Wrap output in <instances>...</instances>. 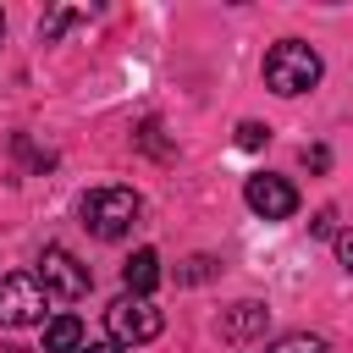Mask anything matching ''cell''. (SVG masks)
Returning a JSON list of instances; mask_svg holds the SVG:
<instances>
[{
    "instance_id": "6da1fadb",
    "label": "cell",
    "mask_w": 353,
    "mask_h": 353,
    "mask_svg": "<svg viewBox=\"0 0 353 353\" xmlns=\"http://www.w3.org/2000/svg\"><path fill=\"white\" fill-rule=\"evenodd\" d=\"M314 83H320V55H314V44L281 39V44L265 50V88H270V94L298 99V94H309Z\"/></svg>"
},
{
    "instance_id": "7a4b0ae2",
    "label": "cell",
    "mask_w": 353,
    "mask_h": 353,
    "mask_svg": "<svg viewBox=\"0 0 353 353\" xmlns=\"http://www.w3.org/2000/svg\"><path fill=\"white\" fill-rule=\"evenodd\" d=\"M138 210H143V199L132 193V188H88L83 193V226L94 232V237H105V243H116V237H127L132 232V221H138Z\"/></svg>"
},
{
    "instance_id": "3957f363",
    "label": "cell",
    "mask_w": 353,
    "mask_h": 353,
    "mask_svg": "<svg viewBox=\"0 0 353 353\" xmlns=\"http://www.w3.org/2000/svg\"><path fill=\"white\" fill-rule=\"evenodd\" d=\"M105 325H110V342H116V347H138V342H154V336H160L165 314H160L149 298L121 292V298L105 309Z\"/></svg>"
},
{
    "instance_id": "277c9868",
    "label": "cell",
    "mask_w": 353,
    "mask_h": 353,
    "mask_svg": "<svg viewBox=\"0 0 353 353\" xmlns=\"http://www.w3.org/2000/svg\"><path fill=\"white\" fill-rule=\"evenodd\" d=\"M39 287H44L50 298H61V303H77V298H88L94 276H88V265H77L61 243H50V248L39 254Z\"/></svg>"
},
{
    "instance_id": "5b68a950",
    "label": "cell",
    "mask_w": 353,
    "mask_h": 353,
    "mask_svg": "<svg viewBox=\"0 0 353 353\" xmlns=\"http://www.w3.org/2000/svg\"><path fill=\"white\" fill-rule=\"evenodd\" d=\"M44 303L39 276H0V325H44Z\"/></svg>"
},
{
    "instance_id": "8992f818",
    "label": "cell",
    "mask_w": 353,
    "mask_h": 353,
    "mask_svg": "<svg viewBox=\"0 0 353 353\" xmlns=\"http://www.w3.org/2000/svg\"><path fill=\"white\" fill-rule=\"evenodd\" d=\"M243 199H248V210L265 215V221H287V215H298V188H292L287 176H270V171L248 176Z\"/></svg>"
},
{
    "instance_id": "52a82bcc",
    "label": "cell",
    "mask_w": 353,
    "mask_h": 353,
    "mask_svg": "<svg viewBox=\"0 0 353 353\" xmlns=\"http://www.w3.org/2000/svg\"><path fill=\"white\" fill-rule=\"evenodd\" d=\"M265 320H270V309H265V303H254V298H243V303H232V309L221 314V336H232V342L259 336V331H265Z\"/></svg>"
},
{
    "instance_id": "ba28073f",
    "label": "cell",
    "mask_w": 353,
    "mask_h": 353,
    "mask_svg": "<svg viewBox=\"0 0 353 353\" xmlns=\"http://www.w3.org/2000/svg\"><path fill=\"white\" fill-rule=\"evenodd\" d=\"M121 281H127V292H132V298H149V292H154V281H160V254H154V248H138V254L121 265Z\"/></svg>"
},
{
    "instance_id": "9c48e42d",
    "label": "cell",
    "mask_w": 353,
    "mask_h": 353,
    "mask_svg": "<svg viewBox=\"0 0 353 353\" xmlns=\"http://www.w3.org/2000/svg\"><path fill=\"white\" fill-rule=\"evenodd\" d=\"M44 353H83V320L77 314L44 320Z\"/></svg>"
},
{
    "instance_id": "30bf717a",
    "label": "cell",
    "mask_w": 353,
    "mask_h": 353,
    "mask_svg": "<svg viewBox=\"0 0 353 353\" xmlns=\"http://www.w3.org/2000/svg\"><path fill=\"white\" fill-rule=\"evenodd\" d=\"M265 143H270L265 121H237V149H265Z\"/></svg>"
},
{
    "instance_id": "8fae6325",
    "label": "cell",
    "mask_w": 353,
    "mask_h": 353,
    "mask_svg": "<svg viewBox=\"0 0 353 353\" xmlns=\"http://www.w3.org/2000/svg\"><path fill=\"white\" fill-rule=\"evenodd\" d=\"M270 353H325V336H303L298 331V336H281Z\"/></svg>"
},
{
    "instance_id": "7c38bea8",
    "label": "cell",
    "mask_w": 353,
    "mask_h": 353,
    "mask_svg": "<svg viewBox=\"0 0 353 353\" xmlns=\"http://www.w3.org/2000/svg\"><path fill=\"white\" fill-rule=\"evenodd\" d=\"M77 17H83V11H66V6H61V11H50V17L39 22V33H44V44H50V39H61V28H72Z\"/></svg>"
},
{
    "instance_id": "4fadbf2b",
    "label": "cell",
    "mask_w": 353,
    "mask_h": 353,
    "mask_svg": "<svg viewBox=\"0 0 353 353\" xmlns=\"http://www.w3.org/2000/svg\"><path fill=\"white\" fill-rule=\"evenodd\" d=\"M210 276H215V259H210V254H193V259L176 270V281H210Z\"/></svg>"
},
{
    "instance_id": "5bb4252c",
    "label": "cell",
    "mask_w": 353,
    "mask_h": 353,
    "mask_svg": "<svg viewBox=\"0 0 353 353\" xmlns=\"http://www.w3.org/2000/svg\"><path fill=\"white\" fill-rule=\"evenodd\" d=\"M309 232H314V237H336V210H314Z\"/></svg>"
},
{
    "instance_id": "9a60e30c",
    "label": "cell",
    "mask_w": 353,
    "mask_h": 353,
    "mask_svg": "<svg viewBox=\"0 0 353 353\" xmlns=\"http://www.w3.org/2000/svg\"><path fill=\"white\" fill-rule=\"evenodd\" d=\"M303 165H309V171H325V165H331V149H325V143H309V149H303Z\"/></svg>"
},
{
    "instance_id": "2e32d148",
    "label": "cell",
    "mask_w": 353,
    "mask_h": 353,
    "mask_svg": "<svg viewBox=\"0 0 353 353\" xmlns=\"http://www.w3.org/2000/svg\"><path fill=\"white\" fill-rule=\"evenodd\" d=\"M336 259H342V270L353 276V226H347V232H336Z\"/></svg>"
},
{
    "instance_id": "e0dca14e",
    "label": "cell",
    "mask_w": 353,
    "mask_h": 353,
    "mask_svg": "<svg viewBox=\"0 0 353 353\" xmlns=\"http://www.w3.org/2000/svg\"><path fill=\"white\" fill-rule=\"evenodd\" d=\"M83 353H121V347H116V342H88Z\"/></svg>"
},
{
    "instance_id": "ac0fdd59",
    "label": "cell",
    "mask_w": 353,
    "mask_h": 353,
    "mask_svg": "<svg viewBox=\"0 0 353 353\" xmlns=\"http://www.w3.org/2000/svg\"><path fill=\"white\" fill-rule=\"evenodd\" d=\"M0 39H6V11H0Z\"/></svg>"
}]
</instances>
